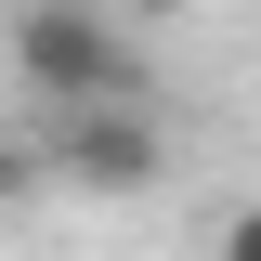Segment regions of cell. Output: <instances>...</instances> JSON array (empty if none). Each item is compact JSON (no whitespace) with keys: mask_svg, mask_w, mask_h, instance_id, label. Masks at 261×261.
Returning <instances> with one entry per match:
<instances>
[{"mask_svg":"<svg viewBox=\"0 0 261 261\" xmlns=\"http://www.w3.org/2000/svg\"><path fill=\"white\" fill-rule=\"evenodd\" d=\"M13 79H27L53 118L144 92V79H130V13L118 0H13Z\"/></svg>","mask_w":261,"mask_h":261,"instance_id":"1","label":"cell"},{"mask_svg":"<svg viewBox=\"0 0 261 261\" xmlns=\"http://www.w3.org/2000/svg\"><path fill=\"white\" fill-rule=\"evenodd\" d=\"M39 170L79 183V196H144V183L170 170V130L144 118V92H118V105H65L53 144H39Z\"/></svg>","mask_w":261,"mask_h":261,"instance_id":"2","label":"cell"},{"mask_svg":"<svg viewBox=\"0 0 261 261\" xmlns=\"http://www.w3.org/2000/svg\"><path fill=\"white\" fill-rule=\"evenodd\" d=\"M222 261H261V209H235V222H222Z\"/></svg>","mask_w":261,"mask_h":261,"instance_id":"3","label":"cell"},{"mask_svg":"<svg viewBox=\"0 0 261 261\" xmlns=\"http://www.w3.org/2000/svg\"><path fill=\"white\" fill-rule=\"evenodd\" d=\"M39 183V157H27V144H0V196H27Z\"/></svg>","mask_w":261,"mask_h":261,"instance_id":"4","label":"cell"},{"mask_svg":"<svg viewBox=\"0 0 261 261\" xmlns=\"http://www.w3.org/2000/svg\"><path fill=\"white\" fill-rule=\"evenodd\" d=\"M118 13H144V27H157V13H183V0H118Z\"/></svg>","mask_w":261,"mask_h":261,"instance_id":"5","label":"cell"}]
</instances>
